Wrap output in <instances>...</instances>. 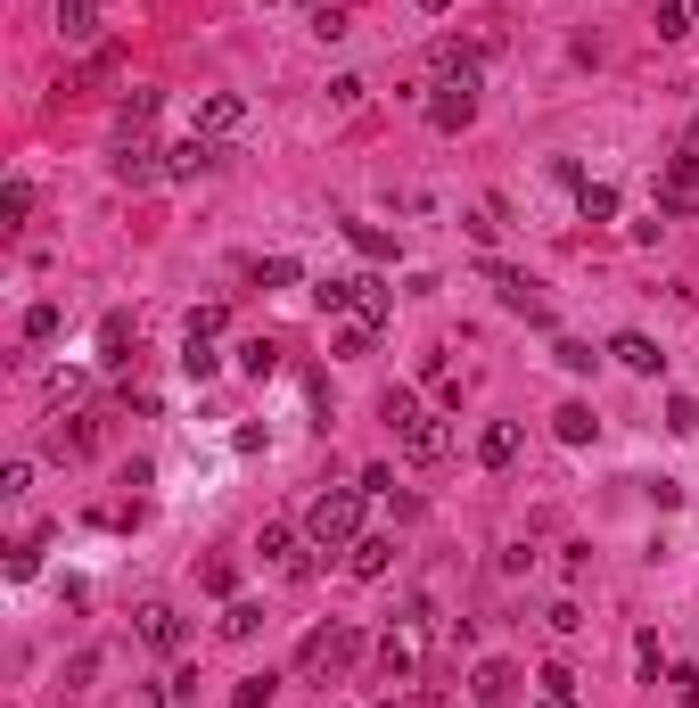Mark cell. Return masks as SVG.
<instances>
[{
	"mask_svg": "<svg viewBox=\"0 0 699 708\" xmlns=\"http://www.w3.org/2000/svg\"><path fill=\"white\" fill-rule=\"evenodd\" d=\"M91 445H99V412H75V421L58 412V429H50V453H58V462H82Z\"/></svg>",
	"mask_w": 699,
	"mask_h": 708,
	"instance_id": "14",
	"label": "cell"
},
{
	"mask_svg": "<svg viewBox=\"0 0 699 708\" xmlns=\"http://www.w3.org/2000/svg\"><path fill=\"white\" fill-rule=\"evenodd\" d=\"M436 82H478V50H470V41H436Z\"/></svg>",
	"mask_w": 699,
	"mask_h": 708,
	"instance_id": "18",
	"label": "cell"
},
{
	"mask_svg": "<svg viewBox=\"0 0 699 708\" xmlns=\"http://www.w3.org/2000/svg\"><path fill=\"white\" fill-rule=\"evenodd\" d=\"M140 642H148V651H181V642H189L174 601H140Z\"/></svg>",
	"mask_w": 699,
	"mask_h": 708,
	"instance_id": "10",
	"label": "cell"
},
{
	"mask_svg": "<svg viewBox=\"0 0 699 708\" xmlns=\"http://www.w3.org/2000/svg\"><path fill=\"white\" fill-rule=\"evenodd\" d=\"M288 281H296L288 256H264V264H256V288H288Z\"/></svg>",
	"mask_w": 699,
	"mask_h": 708,
	"instance_id": "36",
	"label": "cell"
},
{
	"mask_svg": "<svg viewBox=\"0 0 699 708\" xmlns=\"http://www.w3.org/2000/svg\"><path fill=\"white\" fill-rule=\"evenodd\" d=\"M552 429H560V445H592V404H560Z\"/></svg>",
	"mask_w": 699,
	"mask_h": 708,
	"instance_id": "26",
	"label": "cell"
},
{
	"mask_svg": "<svg viewBox=\"0 0 699 708\" xmlns=\"http://www.w3.org/2000/svg\"><path fill=\"white\" fill-rule=\"evenodd\" d=\"M552 363H560V371H592V346H584V338H560Z\"/></svg>",
	"mask_w": 699,
	"mask_h": 708,
	"instance_id": "37",
	"label": "cell"
},
{
	"mask_svg": "<svg viewBox=\"0 0 699 708\" xmlns=\"http://www.w3.org/2000/svg\"><path fill=\"white\" fill-rule=\"evenodd\" d=\"M354 659H363V635H354L346 618H329V627H313V635H305L296 668H305V676H337V668H354Z\"/></svg>",
	"mask_w": 699,
	"mask_h": 708,
	"instance_id": "3",
	"label": "cell"
},
{
	"mask_svg": "<svg viewBox=\"0 0 699 708\" xmlns=\"http://www.w3.org/2000/svg\"><path fill=\"white\" fill-rule=\"evenodd\" d=\"M363 91H371L363 75H337V82H329V99H337V108H363Z\"/></svg>",
	"mask_w": 699,
	"mask_h": 708,
	"instance_id": "38",
	"label": "cell"
},
{
	"mask_svg": "<svg viewBox=\"0 0 699 708\" xmlns=\"http://www.w3.org/2000/svg\"><path fill=\"white\" fill-rule=\"evenodd\" d=\"M346 569H354V577H387V569H395V535H363V544L346 552Z\"/></svg>",
	"mask_w": 699,
	"mask_h": 708,
	"instance_id": "19",
	"label": "cell"
},
{
	"mask_svg": "<svg viewBox=\"0 0 699 708\" xmlns=\"http://www.w3.org/2000/svg\"><path fill=\"white\" fill-rule=\"evenodd\" d=\"M354 322H387L395 314V288L387 281H371V273H354V305H346Z\"/></svg>",
	"mask_w": 699,
	"mask_h": 708,
	"instance_id": "16",
	"label": "cell"
},
{
	"mask_svg": "<svg viewBox=\"0 0 699 708\" xmlns=\"http://www.w3.org/2000/svg\"><path fill=\"white\" fill-rule=\"evenodd\" d=\"M478 116V82H444V91H429V124L436 132H470Z\"/></svg>",
	"mask_w": 699,
	"mask_h": 708,
	"instance_id": "8",
	"label": "cell"
},
{
	"mask_svg": "<svg viewBox=\"0 0 699 708\" xmlns=\"http://www.w3.org/2000/svg\"><path fill=\"white\" fill-rule=\"evenodd\" d=\"M667 429H675V436H691V429H699V412H691V395H675V404H667Z\"/></svg>",
	"mask_w": 699,
	"mask_h": 708,
	"instance_id": "41",
	"label": "cell"
},
{
	"mask_svg": "<svg viewBox=\"0 0 699 708\" xmlns=\"http://www.w3.org/2000/svg\"><path fill=\"white\" fill-rule=\"evenodd\" d=\"M485 281L502 288V305H511V314H526V322H543V297H535V281H526V273H511V264H485Z\"/></svg>",
	"mask_w": 699,
	"mask_h": 708,
	"instance_id": "15",
	"label": "cell"
},
{
	"mask_svg": "<svg viewBox=\"0 0 699 708\" xmlns=\"http://www.w3.org/2000/svg\"><path fill=\"white\" fill-rule=\"evenodd\" d=\"M577 215L584 223H618V190H609V181H577Z\"/></svg>",
	"mask_w": 699,
	"mask_h": 708,
	"instance_id": "23",
	"label": "cell"
},
{
	"mask_svg": "<svg viewBox=\"0 0 699 708\" xmlns=\"http://www.w3.org/2000/svg\"><path fill=\"white\" fill-rule=\"evenodd\" d=\"M223 322H230L223 305H198V314H189V330H198V338H223Z\"/></svg>",
	"mask_w": 699,
	"mask_h": 708,
	"instance_id": "39",
	"label": "cell"
},
{
	"mask_svg": "<svg viewBox=\"0 0 699 708\" xmlns=\"http://www.w3.org/2000/svg\"><path fill=\"white\" fill-rule=\"evenodd\" d=\"M99 33V0H58V41H91Z\"/></svg>",
	"mask_w": 699,
	"mask_h": 708,
	"instance_id": "20",
	"label": "cell"
},
{
	"mask_svg": "<svg viewBox=\"0 0 699 708\" xmlns=\"http://www.w3.org/2000/svg\"><path fill=\"white\" fill-rule=\"evenodd\" d=\"M26 215H33V181L17 174L9 190H0V232H26Z\"/></svg>",
	"mask_w": 699,
	"mask_h": 708,
	"instance_id": "24",
	"label": "cell"
},
{
	"mask_svg": "<svg viewBox=\"0 0 699 708\" xmlns=\"http://www.w3.org/2000/svg\"><path fill=\"white\" fill-rule=\"evenodd\" d=\"M305 544H313V535H296V528H264V535H256V552H264L280 577H313V552H305Z\"/></svg>",
	"mask_w": 699,
	"mask_h": 708,
	"instance_id": "6",
	"label": "cell"
},
{
	"mask_svg": "<svg viewBox=\"0 0 699 708\" xmlns=\"http://www.w3.org/2000/svg\"><path fill=\"white\" fill-rule=\"evenodd\" d=\"M461 232H470L478 247H494V239H502V206H470V215H461Z\"/></svg>",
	"mask_w": 699,
	"mask_h": 708,
	"instance_id": "29",
	"label": "cell"
},
{
	"mask_svg": "<svg viewBox=\"0 0 699 708\" xmlns=\"http://www.w3.org/2000/svg\"><path fill=\"white\" fill-rule=\"evenodd\" d=\"M346 239H354V247H363V256H371V264H387V256H395V239H387V232H378V223H346Z\"/></svg>",
	"mask_w": 699,
	"mask_h": 708,
	"instance_id": "30",
	"label": "cell"
},
{
	"mask_svg": "<svg viewBox=\"0 0 699 708\" xmlns=\"http://www.w3.org/2000/svg\"><path fill=\"white\" fill-rule=\"evenodd\" d=\"M444 9H453V0H420V17H444Z\"/></svg>",
	"mask_w": 699,
	"mask_h": 708,
	"instance_id": "43",
	"label": "cell"
},
{
	"mask_svg": "<svg viewBox=\"0 0 699 708\" xmlns=\"http://www.w3.org/2000/svg\"><path fill=\"white\" fill-rule=\"evenodd\" d=\"M371 338H378V322H346L337 330V354H371Z\"/></svg>",
	"mask_w": 699,
	"mask_h": 708,
	"instance_id": "35",
	"label": "cell"
},
{
	"mask_svg": "<svg viewBox=\"0 0 699 708\" xmlns=\"http://www.w3.org/2000/svg\"><path fill=\"white\" fill-rule=\"evenodd\" d=\"M239 371H247V380H272V371H280V346H272V338H247L239 346Z\"/></svg>",
	"mask_w": 699,
	"mask_h": 708,
	"instance_id": "27",
	"label": "cell"
},
{
	"mask_svg": "<svg viewBox=\"0 0 699 708\" xmlns=\"http://www.w3.org/2000/svg\"><path fill=\"white\" fill-rule=\"evenodd\" d=\"M378 668H387V676H412V635H387V642H378Z\"/></svg>",
	"mask_w": 699,
	"mask_h": 708,
	"instance_id": "34",
	"label": "cell"
},
{
	"mask_svg": "<svg viewBox=\"0 0 699 708\" xmlns=\"http://www.w3.org/2000/svg\"><path fill=\"white\" fill-rule=\"evenodd\" d=\"M124 346H132V314H108V322H99V363H132V354H124Z\"/></svg>",
	"mask_w": 699,
	"mask_h": 708,
	"instance_id": "22",
	"label": "cell"
},
{
	"mask_svg": "<svg viewBox=\"0 0 699 708\" xmlns=\"http://www.w3.org/2000/svg\"><path fill=\"white\" fill-rule=\"evenodd\" d=\"M82 395H91V380H82V371H50V404H58V412H75Z\"/></svg>",
	"mask_w": 699,
	"mask_h": 708,
	"instance_id": "31",
	"label": "cell"
},
{
	"mask_svg": "<svg viewBox=\"0 0 699 708\" xmlns=\"http://www.w3.org/2000/svg\"><path fill=\"white\" fill-rule=\"evenodd\" d=\"M519 453H526V429H519V421H485V429H478V462H485V470H511Z\"/></svg>",
	"mask_w": 699,
	"mask_h": 708,
	"instance_id": "11",
	"label": "cell"
},
{
	"mask_svg": "<svg viewBox=\"0 0 699 708\" xmlns=\"http://www.w3.org/2000/svg\"><path fill=\"white\" fill-rule=\"evenodd\" d=\"M264 635V601H230L223 610V642H256Z\"/></svg>",
	"mask_w": 699,
	"mask_h": 708,
	"instance_id": "21",
	"label": "cell"
},
{
	"mask_svg": "<svg viewBox=\"0 0 699 708\" xmlns=\"http://www.w3.org/2000/svg\"><path fill=\"white\" fill-rule=\"evenodd\" d=\"M691 33V0H659V41H683Z\"/></svg>",
	"mask_w": 699,
	"mask_h": 708,
	"instance_id": "33",
	"label": "cell"
},
{
	"mask_svg": "<svg viewBox=\"0 0 699 708\" xmlns=\"http://www.w3.org/2000/svg\"><path fill=\"white\" fill-rule=\"evenodd\" d=\"M305 535H313V552H354V544H363V486H329V494H313Z\"/></svg>",
	"mask_w": 699,
	"mask_h": 708,
	"instance_id": "2",
	"label": "cell"
},
{
	"mask_svg": "<svg viewBox=\"0 0 699 708\" xmlns=\"http://www.w3.org/2000/svg\"><path fill=\"white\" fill-rule=\"evenodd\" d=\"M58 330H67V314H58V305H33V314H26V338H33V346H50Z\"/></svg>",
	"mask_w": 699,
	"mask_h": 708,
	"instance_id": "32",
	"label": "cell"
},
{
	"mask_svg": "<svg viewBox=\"0 0 699 708\" xmlns=\"http://www.w3.org/2000/svg\"><path fill=\"white\" fill-rule=\"evenodd\" d=\"M691 17H699V0H691Z\"/></svg>",
	"mask_w": 699,
	"mask_h": 708,
	"instance_id": "44",
	"label": "cell"
},
{
	"mask_svg": "<svg viewBox=\"0 0 699 708\" xmlns=\"http://www.w3.org/2000/svg\"><path fill=\"white\" fill-rule=\"evenodd\" d=\"M189 132H206V140L247 132V99H239V91H206V99H198V116H189Z\"/></svg>",
	"mask_w": 699,
	"mask_h": 708,
	"instance_id": "5",
	"label": "cell"
},
{
	"mask_svg": "<svg viewBox=\"0 0 699 708\" xmlns=\"http://www.w3.org/2000/svg\"><path fill=\"white\" fill-rule=\"evenodd\" d=\"M470 700L478 708H511L519 700V668H511V659H485V668L470 676Z\"/></svg>",
	"mask_w": 699,
	"mask_h": 708,
	"instance_id": "12",
	"label": "cell"
},
{
	"mask_svg": "<svg viewBox=\"0 0 699 708\" xmlns=\"http://www.w3.org/2000/svg\"><path fill=\"white\" fill-rule=\"evenodd\" d=\"M272 684H280V676H239V684H230V708H272Z\"/></svg>",
	"mask_w": 699,
	"mask_h": 708,
	"instance_id": "28",
	"label": "cell"
},
{
	"mask_svg": "<svg viewBox=\"0 0 699 708\" xmlns=\"http://www.w3.org/2000/svg\"><path fill=\"white\" fill-rule=\"evenodd\" d=\"M543 618H552V635H577V627H584V610H577V601H552Z\"/></svg>",
	"mask_w": 699,
	"mask_h": 708,
	"instance_id": "40",
	"label": "cell"
},
{
	"mask_svg": "<svg viewBox=\"0 0 699 708\" xmlns=\"http://www.w3.org/2000/svg\"><path fill=\"white\" fill-rule=\"evenodd\" d=\"M378 421L395 429V445H404L420 470H436L444 453H453V429H444L436 412H420V395H412V387H387V395H378Z\"/></svg>",
	"mask_w": 699,
	"mask_h": 708,
	"instance_id": "1",
	"label": "cell"
},
{
	"mask_svg": "<svg viewBox=\"0 0 699 708\" xmlns=\"http://www.w3.org/2000/svg\"><path fill=\"white\" fill-rule=\"evenodd\" d=\"M543 700H577V676H568V668H543Z\"/></svg>",
	"mask_w": 699,
	"mask_h": 708,
	"instance_id": "42",
	"label": "cell"
},
{
	"mask_svg": "<svg viewBox=\"0 0 699 708\" xmlns=\"http://www.w3.org/2000/svg\"><path fill=\"white\" fill-rule=\"evenodd\" d=\"M181 371H189V380H215V371H223L215 338H198V330H189V338H181Z\"/></svg>",
	"mask_w": 699,
	"mask_h": 708,
	"instance_id": "25",
	"label": "cell"
},
{
	"mask_svg": "<svg viewBox=\"0 0 699 708\" xmlns=\"http://www.w3.org/2000/svg\"><path fill=\"white\" fill-rule=\"evenodd\" d=\"M215 165H223V140L189 132L181 149H165V181H198V174H215Z\"/></svg>",
	"mask_w": 699,
	"mask_h": 708,
	"instance_id": "9",
	"label": "cell"
},
{
	"mask_svg": "<svg viewBox=\"0 0 699 708\" xmlns=\"http://www.w3.org/2000/svg\"><path fill=\"white\" fill-rule=\"evenodd\" d=\"M699 206V157H667L659 174V215H691Z\"/></svg>",
	"mask_w": 699,
	"mask_h": 708,
	"instance_id": "7",
	"label": "cell"
},
{
	"mask_svg": "<svg viewBox=\"0 0 699 708\" xmlns=\"http://www.w3.org/2000/svg\"><path fill=\"white\" fill-rule=\"evenodd\" d=\"M116 181H124V190H157V181H165V149H157V140H148V132H116Z\"/></svg>",
	"mask_w": 699,
	"mask_h": 708,
	"instance_id": "4",
	"label": "cell"
},
{
	"mask_svg": "<svg viewBox=\"0 0 699 708\" xmlns=\"http://www.w3.org/2000/svg\"><path fill=\"white\" fill-rule=\"evenodd\" d=\"M609 354H618V363L633 371V380H659V371H667L659 338H642V330H618V338H609Z\"/></svg>",
	"mask_w": 699,
	"mask_h": 708,
	"instance_id": "13",
	"label": "cell"
},
{
	"mask_svg": "<svg viewBox=\"0 0 699 708\" xmlns=\"http://www.w3.org/2000/svg\"><path fill=\"white\" fill-rule=\"evenodd\" d=\"M148 124H157V91H148V82H132V91L116 99V132H148Z\"/></svg>",
	"mask_w": 699,
	"mask_h": 708,
	"instance_id": "17",
	"label": "cell"
}]
</instances>
